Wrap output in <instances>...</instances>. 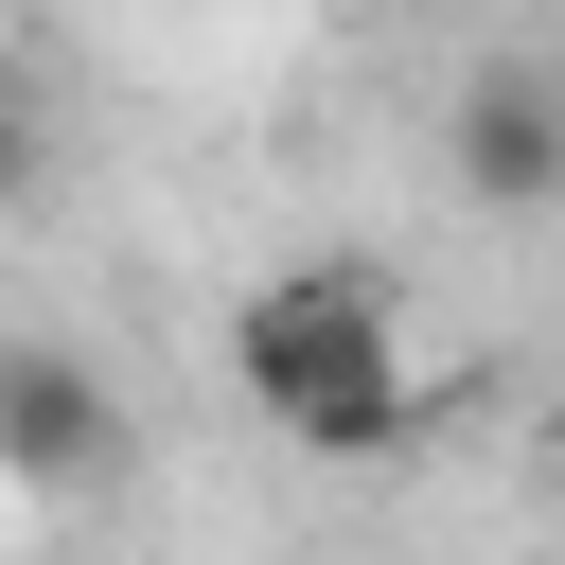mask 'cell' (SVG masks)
Listing matches in <instances>:
<instances>
[{
	"label": "cell",
	"instance_id": "obj_1",
	"mask_svg": "<svg viewBox=\"0 0 565 565\" xmlns=\"http://www.w3.org/2000/svg\"><path fill=\"white\" fill-rule=\"evenodd\" d=\"M230 388L300 441V459H406L424 441V353H406V300L388 265H282L230 300Z\"/></svg>",
	"mask_w": 565,
	"mask_h": 565
},
{
	"label": "cell",
	"instance_id": "obj_2",
	"mask_svg": "<svg viewBox=\"0 0 565 565\" xmlns=\"http://www.w3.org/2000/svg\"><path fill=\"white\" fill-rule=\"evenodd\" d=\"M0 477L18 494H106L124 477V388L71 335H0Z\"/></svg>",
	"mask_w": 565,
	"mask_h": 565
},
{
	"label": "cell",
	"instance_id": "obj_3",
	"mask_svg": "<svg viewBox=\"0 0 565 565\" xmlns=\"http://www.w3.org/2000/svg\"><path fill=\"white\" fill-rule=\"evenodd\" d=\"M441 159H459L477 212H565V71H547V53H494V71L459 88Z\"/></svg>",
	"mask_w": 565,
	"mask_h": 565
},
{
	"label": "cell",
	"instance_id": "obj_4",
	"mask_svg": "<svg viewBox=\"0 0 565 565\" xmlns=\"http://www.w3.org/2000/svg\"><path fill=\"white\" fill-rule=\"evenodd\" d=\"M0 194H35V106L0 88Z\"/></svg>",
	"mask_w": 565,
	"mask_h": 565
},
{
	"label": "cell",
	"instance_id": "obj_5",
	"mask_svg": "<svg viewBox=\"0 0 565 565\" xmlns=\"http://www.w3.org/2000/svg\"><path fill=\"white\" fill-rule=\"evenodd\" d=\"M547 547H565V459H547Z\"/></svg>",
	"mask_w": 565,
	"mask_h": 565
}]
</instances>
